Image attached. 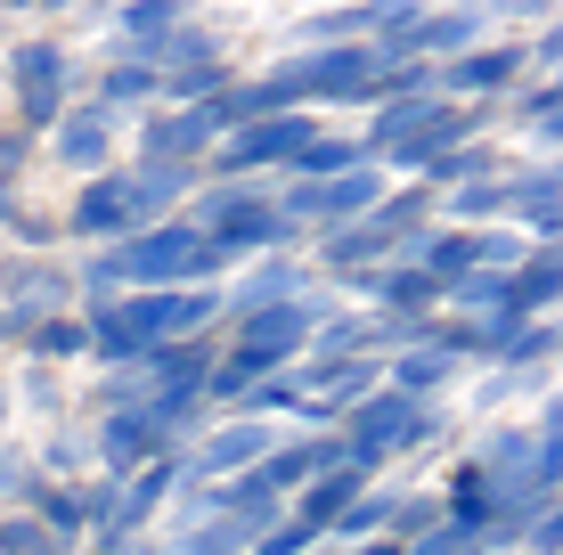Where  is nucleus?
<instances>
[{"instance_id":"f257e3e1","label":"nucleus","mask_w":563,"mask_h":555,"mask_svg":"<svg viewBox=\"0 0 563 555\" xmlns=\"http://www.w3.org/2000/svg\"><path fill=\"white\" fill-rule=\"evenodd\" d=\"M310 140H319V131H310L302 114H269V123H245L238 140L221 147V171H254V164H278V156L295 164Z\"/></svg>"},{"instance_id":"f03ea898","label":"nucleus","mask_w":563,"mask_h":555,"mask_svg":"<svg viewBox=\"0 0 563 555\" xmlns=\"http://www.w3.org/2000/svg\"><path fill=\"white\" fill-rule=\"evenodd\" d=\"M286 204H295V213H310V221H367V213L384 204V180H376V171H343V180H302Z\"/></svg>"},{"instance_id":"7ed1b4c3","label":"nucleus","mask_w":563,"mask_h":555,"mask_svg":"<svg viewBox=\"0 0 563 555\" xmlns=\"http://www.w3.org/2000/svg\"><path fill=\"white\" fill-rule=\"evenodd\" d=\"M155 449H164V442H155L147 409H114L99 425V474H107V482H131L140 466H155Z\"/></svg>"},{"instance_id":"20e7f679","label":"nucleus","mask_w":563,"mask_h":555,"mask_svg":"<svg viewBox=\"0 0 563 555\" xmlns=\"http://www.w3.org/2000/svg\"><path fill=\"white\" fill-rule=\"evenodd\" d=\"M360 482H367V466H352V457H343V466H327L319 482H302L286 514H295V523L310 531V540H319V531H335V523H343V507L360 499Z\"/></svg>"},{"instance_id":"39448f33","label":"nucleus","mask_w":563,"mask_h":555,"mask_svg":"<svg viewBox=\"0 0 563 555\" xmlns=\"http://www.w3.org/2000/svg\"><path fill=\"white\" fill-rule=\"evenodd\" d=\"M278 449V433L269 425H229V433H212V442L197 449V474H212V482H238L254 457H269Z\"/></svg>"},{"instance_id":"423d86ee","label":"nucleus","mask_w":563,"mask_h":555,"mask_svg":"<svg viewBox=\"0 0 563 555\" xmlns=\"http://www.w3.org/2000/svg\"><path fill=\"white\" fill-rule=\"evenodd\" d=\"M327 466H343V442H278V449L262 457V482H269V490H278V499H286V490L319 482Z\"/></svg>"},{"instance_id":"0eeeda50","label":"nucleus","mask_w":563,"mask_h":555,"mask_svg":"<svg viewBox=\"0 0 563 555\" xmlns=\"http://www.w3.org/2000/svg\"><path fill=\"white\" fill-rule=\"evenodd\" d=\"M57 74H66L57 49H16V90H25L33 123H57V114H66V82H57Z\"/></svg>"},{"instance_id":"6e6552de","label":"nucleus","mask_w":563,"mask_h":555,"mask_svg":"<svg viewBox=\"0 0 563 555\" xmlns=\"http://www.w3.org/2000/svg\"><path fill=\"white\" fill-rule=\"evenodd\" d=\"M140 213H131V180H90L82 188V204H74V229H82V237H114V229H131Z\"/></svg>"},{"instance_id":"1a4fd4ad","label":"nucleus","mask_w":563,"mask_h":555,"mask_svg":"<svg viewBox=\"0 0 563 555\" xmlns=\"http://www.w3.org/2000/svg\"><path fill=\"white\" fill-rule=\"evenodd\" d=\"M515 74H522V49H507V42H498V49H474V57H457V66L441 74V82L474 99V90H507Z\"/></svg>"},{"instance_id":"9d476101","label":"nucleus","mask_w":563,"mask_h":555,"mask_svg":"<svg viewBox=\"0 0 563 555\" xmlns=\"http://www.w3.org/2000/svg\"><path fill=\"white\" fill-rule=\"evenodd\" d=\"M57 123H66V140H57V147H66L74 164H99L107 156V107H74V114H57Z\"/></svg>"},{"instance_id":"9b49d317","label":"nucleus","mask_w":563,"mask_h":555,"mask_svg":"<svg viewBox=\"0 0 563 555\" xmlns=\"http://www.w3.org/2000/svg\"><path fill=\"white\" fill-rule=\"evenodd\" d=\"M441 376H450V352H400V368H393V392H400V400H417V392H433Z\"/></svg>"},{"instance_id":"f8f14e48","label":"nucleus","mask_w":563,"mask_h":555,"mask_svg":"<svg viewBox=\"0 0 563 555\" xmlns=\"http://www.w3.org/2000/svg\"><path fill=\"white\" fill-rule=\"evenodd\" d=\"M482 171H490V156H482V147H441V156L424 164V180H433V188H441V180H465V188H474Z\"/></svg>"},{"instance_id":"ddd939ff","label":"nucleus","mask_w":563,"mask_h":555,"mask_svg":"<svg viewBox=\"0 0 563 555\" xmlns=\"http://www.w3.org/2000/svg\"><path fill=\"white\" fill-rule=\"evenodd\" d=\"M393 507H400V499H352V507H343V523H335V531H343V540L360 547V540H376V531L393 523Z\"/></svg>"},{"instance_id":"4468645a","label":"nucleus","mask_w":563,"mask_h":555,"mask_svg":"<svg viewBox=\"0 0 563 555\" xmlns=\"http://www.w3.org/2000/svg\"><path fill=\"white\" fill-rule=\"evenodd\" d=\"M245 547H254V540H245L238 523H205V531H188L172 555H245Z\"/></svg>"},{"instance_id":"2eb2a0df","label":"nucleus","mask_w":563,"mask_h":555,"mask_svg":"<svg viewBox=\"0 0 563 555\" xmlns=\"http://www.w3.org/2000/svg\"><path fill=\"white\" fill-rule=\"evenodd\" d=\"M0 555H49V531L33 523V514H9V523H0Z\"/></svg>"},{"instance_id":"dca6fc26","label":"nucleus","mask_w":563,"mask_h":555,"mask_svg":"<svg viewBox=\"0 0 563 555\" xmlns=\"http://www.w3.org/2000/svg\"><path fill=\"white\" fill-rule=\"evenodd\" d=\"M82 328H74V319H42V328H33V352H49V359H66V352H82Z\"/></svg>"},{"instance_id":"f3484780","label":"nucleus","mask_w":563,"mask_h":555,"mask_svg":"<svg viewBox=\"0 0 563 555\" xmlns=\"http://www.w3.org/2000/svg\"><path fill=\"white\" fill-rule=\"evenodd\" d=\"M498 204H507V188H457L450 213H457V221H482V213H498Z\"/></svg>"},{"instance_id":"a211bd4d","label":"nucleus","mask_w":563,"mask_h":555,"mask_svg":"<svg viewBox=\"0 0 563 555\" xmlns=\"http://www.w3.org/2000/svg\"><path fill=\"white\" fill-rule=\"evenodd\" d=\"M147 90H155L147 66H114V74H107V99H147Z\"/></svg>"},{"instance_id":"6ab92c4d","label":"nucleus","mask_w":563,"mask_h":555,"mask_svg":"<svg viewBox=\"0 0 563 555\" xmlns=\"http://www.w3.org/2000/svg\"><path fill=\"white\" fill-rule=\"evenodd\" d=\"M164 90H172V99H212V66H180Z\"/></svg>"},{"instance_id":"aec40b11","label":"nucleus","mask_w":563,"mask_h":555,"mask_svg":"<svg viewBox=\"0 0 563 555\" xmlns=\"http://www.w3.org/2000/svg\"><path fill=\"white\" fill-rule=\"evenodd\" d=\"M522 531H531V555H555V547H563V523H555V514H531Z\"/></svg>"},{"instance_id":"412c9836","label":"nucleus","mask_w":563,"mask_h":555,"mask_svg":"<svg viewBox=\"0 0 563 555\" xmlns=\"http://www.w3.org/2000/svg\"><path fill=\"white\" fill-rule=\"evenodd\" d=\"M548 114H555V82H539L531 99H522V123H548Z\"/></svg>"},{"instance_id":"4be33fe9","label":"nucleus","mask_w":563,"mask_h":555,"mask_svg":"<svg viewBox=\"0 0 563 555\" xmlns=\"http://www.w3.org/2000/svg\"><path fill=\"white\" fill-rule=\"evenodd\" d=\"M131 555H155V547H131Z\"/></svg>"},{"instance_id":"5701e85b","label":"nucleus","mask_w":563,"mask_h":555,"mask_svg":"<svg viewBox=\"0 0 563 555\" xmlns=\"http://www.w3.org/2000/svg\"><path fill=\"white\" fill-rule=\"evenodd\" d=\"M0 417H9V409H0Z\"/></svg>"}]
</instances>
